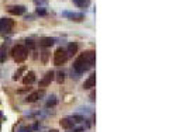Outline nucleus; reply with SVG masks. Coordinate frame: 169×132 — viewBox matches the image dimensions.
<instances>
[{
	"instance_id": "23",
	"label": "nucleus",
	"mask_w": 169,
	"mask_h": 132,
	"mask_svg": "<svg viewBox=\"0 0 169 132\" xmlns=\"http://www.w3.org/2000/svg\"><path fill=\"white\" fill-rule=\"evenodd\" d=\"M47 58H48V52H44V55H42V62H47Z\"/></svg>"
},
{
	"instance_id": "14",
	"label": "nucleus",
	"mask_w": 169,
	"mask_h": 132,
	"mask_svg": "<svg viewBox=\"0 0 169 132\" xmlns=\"http://www.w3.org/2000/svg\"><path fill=\"white\" fill-rule=\"evenodd\" d=\"M73 4L78 6V7H87V6H90V0H73Z\"/></svg>"
},
{
	"instance_id": "7",
	"label": "nucleus",
	"mask_w": 169,
	"mask_h": 132,
	"mask_svg": "<svg viewBox=\"0 0 169 132\" xmlns=\"http://www.w3.org/2000/svg\"><path fill=\"white\" fill-rule=\"evenodd\" d=\"M62 16L68 17V18L73 20V21H82V20H84V14H82V13H70V11H64Z\"/></svg>"
},
{
	"instance_id": "22",
	"label": "nucleus",
	"mask_w": 169,
	"mask_h": 132,
	"mask_svg": "<svg viewBox=\"0 0 169 132\" xmlns=\"http://www.w3.org/2000/svg\"><path fill=\"white\" fill-rule=\"evenodd\" d=\"M25 42H27V45H28V46H30V48H34V46H35V44H34V41H33V39H27V41H25Z\"/></svg>"
},
{
	"instance_id": "25",
	"label": "nucleus",
	"mask_w": 169,
	"mask_h": 132,
	"mask_svg": "<svg viewBox=\"0 0 169 132\" xmlns=\"http://www.w3.org/2000/svg\"><path fill=\"white\" fill-rule=\"evenodd\" d=\"M48 132H58L56 129H51V131H48Z\"/></svg>"
},
{
	"instance_id": "2",
	"label": "nucleus",
	"mask_w": 169,
	"mask_h": 132,
	"mask_svg": "<svg viewBox=\"0 0 169 132\" xmlns=\"http://www.w3.org/2000/svg\"><path fill=\"white\" fill-rule=\"evenodd\" d=\"M11 56H13V59L17 63H23L28 56V49L21 44L14 45L13 49H11Z\"/></svg>"
},
{
	"instance_id": "17",
	"label": "nucleus",
	"mask_w": 169,
	"mask_h": 132,
	"mask_svg": "<svg viewBox=\"0 0 169 132\" xmlns=\"http://www.w3.org/2000/svg\"><path fill=\"white\" fill-rule=\"evenodd\" d=\"M23 72H24V67H21V69H18V70H17V72L14 73V76H13V79H14V80H17V79H20V75H21Z\"/></svg>"
},
{
	"instance_id": "9",
	"label": "nucleus",
	"mask_w": 169,
	"mask_h": 132,
	"mask_svg": "<svg viewBox=\"0 0 169 132\" xmlns=\"http://www.w3.org/2000/svg\"><path fill=\"white\" fill-rule=\"evenodd\" d=\"M34 81H35V73H34L33 70H30V72H27L24 75V77H23V83L27 86V84H33Z\"/></svg>"
},
{
	"instance_id": "4",
	"label": "nucleus",
	"mask_w": 169,
	"mask_h": 132,
	"mask_svg": "<svg viewBox=\"0 0 169 132\" xmlns=\"http://www.w3.org/2000/svg\"><path fill=\"white\" fill-rule=\"evenodd\" d=\"M13 20L10 18H0V34H7L13 30Z\"/></svg>"
},
{
	"instance_id": "8",
	"label": "nucleus",
	"mask_w": 169,
	"mask_h": 132,
	"mask_svg": "<svg viewBox=\"0 0 169 132\" xmlns=\"http://www.w3.org/2000/svg\"><path fill=\"white\" fill-rule=\"evenodd\" d=\"M54 44H55V38H52V37H42L39 39V46L42 48H49Z\"/></svg>"
},
{
	"instance_id": "13",
	"label": "nucleus",
	"mask_w": 169,
	"mask_h": 132,
	"mask_svg": "<svg viewBox=\"0 0 169 132\" xmlns=\"http://www.w3.org/2000/svg\"><path fill=\"white\" fill-rule=\"evenodd\" d=\"M41 95H42V93H41V91H33L31 94H28V95H27L25 101H27V103H35V101L38 100V98L41 97Z\"/></svg>"
},
{
	"instance_id": "3",
	"label": "nucleus",
	"mask_w": 169,
	"mask_h": 132,
	"mask_svg": "<svg viewBox=\"0 0 169 132\" xmlns=\"http://www.w3.org/2000/svg\"><path fill=\"white\" fill-rule=\"evenodd\" d=\"M54 65L55 66H62V65L66 63L68 61V53H66V49L65 48H58V49L54 52Z\"/></svg>"
},
{
	"instance_id": "19",
	"label": "nucleus",
	"mask_w": 169,
	"mask_h": 132,
	"mask_svg": "<svg viewBox=\"0 0 169 132\" xmlns=\"http://www.w3.org/2000/svg\"><path fill=\"white\" fill-rule=\"evenodd\" d=\"M37 14H39V16H45V14H47V10L42 8V7H38L37 8Z\"/></svg>"
},
{
	"instance_id": "20",
	"label": "nucleus",
	"mask_w": 169,
	"mask_h": 132,
	"mask_svg": "<svg viewBox=\"0 0 169 132\" xmlns=\"http://www.w3.org/2000/svg\"><path fill=\"white\" fill-rule=\"evenodd\" d=\"M34 3H35L37 6H45L48 3V0H34Z\"/></svg>"
},
{
	"instance_id": "6",
	"label": "nucleus",
	"mask_w": 169,
	"mask_h": 132,
	"mask_svg": "<svg viewBox=\"0 0 169 132\" xmlns=\"http://www.w3.org/2000/svg\"><path fill=\"white\" fill-rule=\"evenodd\" d=\"M25 10L27 8L24 7V6H8L7 7V11L10 14H14V16H21V14H24L25 13Z\"/></svg>"
},
{
	"instance_id": "1",
	"label": "nucleus",
	"mask_w": 169,
	"mask_h": 132,
	"mask_svg": "<svg viewBox=\"0 0 169 132\" xmlns=\"http://www.w3.org/2000/svg\"><path fill=\"white\" fill-rule=\"evenodd\" d=\"M95 62H96V51L93 49L84 51V52H82L75 59V62H73V70L76 73H79V75L84 73L95 65Z\"/></svg>"
},
{
	"instance_id": "5",
	"label": "nucleus",
	"mask_w": 169,
	"mask_h": 132,
	"mask_svg": "<svg viewBox=\"0 0 169 132\" xmlns=\"http://www.w3.org/2000/svg\"><path fill=\"white\" fill-rule=\"evenodd\" d=\"M55 79V72L54 70H48L47 73L44 75V77L39 80V87H47L51 84V81Z\"/></svg>"
},
{
	"instance_id": "16",
	"label": "nucleus",
	"mask_w": 169,
	"mask_h": 132,
	"mask_svg": "<svg viewBox=\"0 0 169 132\" xmlns=\"http://www.w3.org/2000/svg\"><path fill=\"white\" fill-rule=\"evenodd\" d=\"M56 103H58V101H56V97H55V95H51V97H49V100L47 101V104H45V105H47L48 108H49V107L56 105Z\"/></svg>"
},
{
	"instance_id": "15",
	"label": "nucleus",
	"mask_w": 169,
	"mask_h": 132,
	"mask_svg": "<svg viewBox=\"0 0 169 132\" xmlns=\"http://www.w3.org/2000/svg\"><path fill=\"white\" fill-rule=\"evenodd\" d=\"M7 48H6V44H3L0 46V62H4L6 61V56H7Z\"/></svg>"
},
{
	"instance_id": "10",
	"label": "nucleus",
	"mask_w": 169,
	"mask_h": 132,
	"mask_svg": "<svg viewBox=\"0 0 169 132\" xmlns=\"http://www.w3.org/2000/svg\"><path fill=\"white\" fill-rule=\"evenodd\" d=\"M61 126L62 128H65V129H70V128H73V126H75V121L72 120V117H66V118H62L61 120Z\"/></svg>"
},
{
	"instance_id": "11",
	"label": "nucleus",
	"mask_w": 169,
	"mask_h": 132,
	"mask_svg": "<svg viewBox=\"0 0 169 132\" xmlns=\"http://www.w3.org/2000/svg\"><path fill=\"white\" fill-rule=\"evenodd\" d=\"M95 86H96V73H92V75L84 80L83 87L84 89H92V87H95Z\"/></svg>"
},
{
	"instance_id": "24",
	"label": "nucleus",
	"mask_w": 169,
	"mask_h": 132,
	"mask_svg": "<svg viewBox=\"0 0 169 132\" xmlns=\"http://www.w3.org/2000/svg\"><path fill=\"white\" fill-rule=\"evenodd\" d=\"M73 132H83V128H78V129H75Z\"/></svg>"
},
{
	"instance_id": "18",
	"label": "nucleus",
	"mask_w": 169,
	"mask_h": 132,
	"mask_svg": "<svg viewBox=\"0 0 169 132\" xmlns=\"http://www.w3.org/2000/svg\"><path fill=\"white\" fill-rule=\"evenodd\" d=\"M56 80H58V83H62V81L65 80V73H64V72H59V73H58V77H56Z\"/></svg>"
},
{
	"instance_id": "21",
	"label": "nucleus",
	"mask_w": 169,
	"mask_h": 132,
	"mask_svg": "<svg viewBox=\"0 0 169 132\" xmlns=\"http://www.w3.org/2000/svg\"><path fill=\"white\" fill-rule=\"evenodd\" d=\"M72 120L75 121V122H82V121H83V118H82L80 115H73V117H72Z\"/></svg>"
},
{
	"instance_id": "12",
	"label": "nucleus",
	"mask_w": 169,
	"mask_h": 132,
	"mask_svg": "<svg viewBox=\"0 0 169 132\" xmlns=\"http://www.w3.org/2000/svg\"><path fill=\"white\" fill-rule=\"evenodd\" d=\"M76 52H78V44H76V42H69V45H68V48H66L68 58H69V56H73Z\"/></svg>"
}]
</instances>
